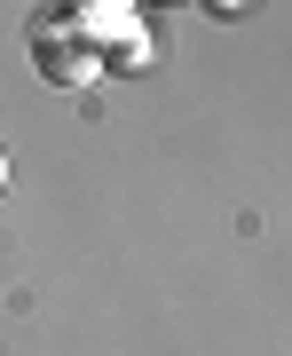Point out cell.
Returning <instances> with one entry per match:
<instances>
[{"mask_svg": "<svg viewBox=\"0 0 292 356\" xmlns=\"http://www.w3.org/2000/svg\"><path fill=\"white\" fill-rule=\"evenodd\" d=\"M32 64H40L48 88H95V79H103V56H95V40L79 32L71 8L32 16Z\"/></svg>", "mask_w": 292, "mask_h": 356, "instance_id": "6da1fadb", "label": "cell"}, {"mask_svg": "<svg viewBox=\"0 0 292 356\" xmlns=\"http://www.w3.org/2000/svg\"><path fill=\"white\" fill-rule=\"evenodd\" d=\"M151 32H142V24H127V32H119V40H103V72H142V64H151Z\"/></svg>", "mask_w": 292, "mask_h": 356, "instance_id": "7a4b0ae2", "label": "cell"}, {"mask_svg": "<svg viewBox=\"0 0 292 356\" xmlns=\"http://www.w3.org/2000/svg\"><path fill=\"white\" fill-rule=\"evenodd\" d=\"M205 8H214V16H229V8H245V0H205Z\"/></svg>", "mask_w": 292, "mask_h": 356, "instance_id": "3957f363", "label": "cell"}, {"mask_svg": "<svg viewBox=\"0 0 292 356\" xmlns=\"http://www.w3.org/2000/svg\"><path fill=\"white\" fill-rule=\"evenodd\" d=\"M0 191H8V151H0Z\"/></svg>", "mask_w": 292, "mask_h": 356, "instance_id": "277c9868", "label": "cell"}, {"mask_svg": "<svg viewBox=\"0 0 292 356\" xmlns=\"http://www.w3.org/2000/svg\"><path fill=\"white\" fill-rule=\"evenodd\" d=\"M64 8H103V0H64Z\"/></svg>", "mask_w": 292, "mask_h": 356, "instance_id": "5b68a950", "label": "cell"}]
</instances>
